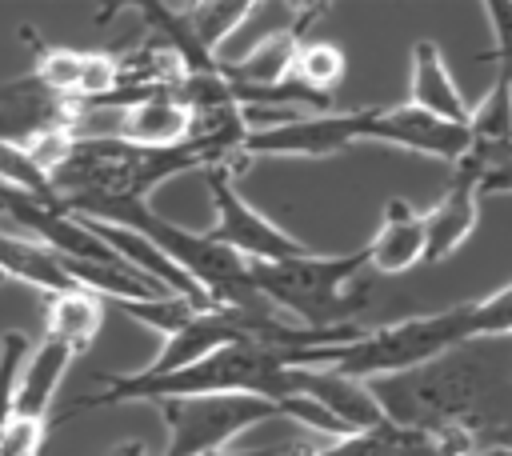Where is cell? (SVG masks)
Wrapping results in <instances>:
<instances>
[{"label": "cell", "mask_w": 512, "mask_h": 456, "mask_svg": "<svg viewBox=\"0 0 512 456\" xmlns=\"http://www.w3.org/2000/svg\"><path fill=\"white\" fill-rule=\"evenodd\" d=\"M308 348H276L256 340H236L216 352H208L196 364H184L176 372L152 376V372H100V388L76 400L60 420H72L92 408L112 404H160V400H184V396H260V400H308L316 372L304 368Z\"/></svg>", "instance_id": "obj_1"}, {"label": "cell", "mask_w": 512, "mask_h": 456, "mask_svg": "<svg viewBox=\"0 0 512 456\" xmlns=\"http://www.w3.org/2000/svg\"><path fill=\"white\" fill-rule=\"evenodd\" d=\"M364 384L380 420L432 436L448 456H472L480 436L496 428V360L476 344Z\"/></svg>", "instance_id": "obj_2"}, {"label": "cell", "mask_w": 512, "mask_h": 456, "mask_svg": "<svg viewBox=\"0 0 512 456\" xmlns=\"http://www.w3.org/2000/svg\"><path fill=\"white\" fill-rule=\"evenodd\" d=\"M504 336H512V284L428 316H404L384 328H360V336L344 344H324L320 372L364 384V380L420 368L452 348H464L476 340H504Z\"/></svg>", "instance_id": "obj_3"}, {"label": "cell", "mask_w": 512, "mask_h": 456, "mask_svg": "<svg viewBox=\"0 0 512 456\" xmlns=\"http://www.w3.org/2000/svg\"><path fill=\"white\" fill-rule=\"evenodd\" d=\"M212 164H224V156L204 140H184L176 148H136L128 140L100 132V136H76L72 152L48 176V184L60 208L76 212L80 204H100V200H148L152 188H160L164 180L192 168L204 172Z\"/></svg>", "instance_id": "obj_4"}, {"label": "cell", "mask_w": 512, "mask_h": 456, "mask_svg": "<svg viewBox=\"0 0 512 456\" xmlns=\"http://www.w3.org/2000/svg\"><path fill=\"white\" fill-rule=\"evenodd\" d=\"M68 216L120 224V228L144 236L156 252H164L220 308H244V312L268 308L260 300V292L252 288V280H248V264L236 252H228L224 244L208 240L204 232H192V228H180V224L164 220L148 200H100V204H80Z\"/></svg>", "instance_id": "obj_5"}, {"label": "cell", "mask_w": 512, "mask_h": 456, "mask_svg": "<svg viewBox=\"0 0 512 456\" xmlns=\"http://www.w3.org/2000/svg\"><path fill=\"white\" fill-rule=\"evenodd\" d=\"M368 252L344 256H292L272 264H248V280L260 300L300 328H344L348 316L368 300Z\"/></svg>", "instance_id": "obj_6"}, {"label": "cell", "mask_w": 512, "mask_h": 456, "mask_svg": "<svg viewBox=\"0 0 512 456\" xmlns=\"http://www.w3.org/2000/svg\"><path fill=\"white\" fill-rule=\"evenodd\" d=\"M168 428V444L164 456H208V452H224L240 432L288 416L312 432L324 436H348V428L328 416L316 400H260V396H184V400H160L156 404Z\"/></svg>", "instance_id": "obj_7"}, {"label": "cell", "mask_w": 512, "mask_h": 456, "mask_svg": "<svg viewBox=\"0 0 512 456\" xmlns=\"http://www.w3.org/2000/svg\"><path fill=\"white\" fill-rule=\"evenodd\" d=\"M204 184H208V196L216 208V224L204 236L224 244L228 252H236L244 264H272V260H292V256L312 252V244L296 240L276 220H268L256 204L244 200L232 168H224V164L204 168Z\"/></svg>", "instance_id": "obj_8"}, {"label": "cell", "mask_w": 512, "mask_h": 456, "mask_svg": "<svg viewBox=\"0 0 512 456\" xmlns=\"http://www.w3.org/2000/svg\"><path fill=\"white\" fill-rule=\"evenodd\" d=\"M380 136V108H356V112H316L280 120L268 128H248L240 144V160L252 164L260 156H288V160H324L336 156L360 140Z\"/></svg>", "instance_id": "obj_9"}, {"label": "cell", "mask_w": 512, "mask_h": 456, "mask_svg": "<svg viewBox=\"0 0 512 456\" xmlns=\"http://www.w3.org/2000/svg\"><path fill=\"white\" fill-rule=\"evenodd\" d=\"M312 16H324V4H308L296 12L292 24L276 28L272 36H264L256 48H248L244 56L236 60H216L220 64V76L228 80V92L240 108L252 104V96L260 92H272L280 88L284 80H292V60L304 44V32L312 28Z\"/></svg>", "instance_id": "obj_10"}, {"label": "cell", "mask_w": 512, "mask_h": 456, "mask_svg": "<svg viewBox=\"0 0 512 456\" xmlns=\"http://www.w3.org/2000/svg\"><path fill=\"white\" fill-rule=\"evenodd\" d=\"M480 180H484V156L464 148V156L452 164V180L444 196L424 212V260L440 264L448 260L480 224Z\"/></svg>", "instance_id": "obj_11"}, {"label": "cell", "mask_w": 512, "mask_h": 456, "mask_svg": "<svg viewBox=\"0 0 512 456\" xmlns=\"http://www.w3.org/2000/svg\"><path fill=\"white\" fill-rule=\"evenodd\" d=\"M76 360V352L56 340V336H40V344L28 348L20 376H16V396H12V420H28V424H52V400L56 388L68 372V364Z\"/></svg>", "instance_id": "obj_12"}, {"label": "cell", "mask_w": 512, "mask_h": 456, "mask_svg": "<svg viewBox=\"0 0 512 456\" xmlns=\"http://www.w3.org/2000/svg\"><path fill=\"white\" fill-rule=\"evenodd\" d=\"M404 104H412V108H420V112H428L444 124H464L468 128L472 108H468L460 84L452 80L436 40H416L412 44V88H408Z\"/></svg>", "instance_id": "obj_13"}, {"label": "cell", "mask_w": 512, "mask_h": 456, "mask_svg": "<svg viewBox=\"0 0 512 456\" xmlns=\"http://www.w3.org/2000/svg\"><path fill=\"white\" fill-rule=\"evenodd\" d=\"M368 268L380 276H400L416 264H424V212H416L408 200L392 196L384 204L376 236L364 244Z\"/></svg>", "instance_id": "obj_14"}, {"label": "cell", "mask_w": 512, "mask_h": 456, "mask_svg": "<svg viewBox=\"0 0 512 456\" xmlns=\"http://www.w3.org/2000/svg\"><path fill=\"white\" fill-rule=\"evenodd\" d=\"M116 128L108 136L116 140H128L136 148H176L188 140L192 132V116L188 108L176 100V88L172 92H152L128 108L116 112Z\"/></svg>", "instance_id": "obj_15"}, {"label": "cell", "mask_w": 512, "mask_h": 456, "mask_svg": "<svg viewBox=\"0 0 512 456\" xmlns=\"http://www.w3.org/2000/svg\"><path fill=\"white\" fill-rule=\"evenodd\" d=\"M296 456H448V452L424 432L380 420L372 428L336 436L332 444H296Z\"/></svg>", "instance_id": "obj_16"}, {"label": "cell", "mask_w": 512, "mask_h": 456, "mask_svg": "<svg viewBox=\"0 0 512 456\" xmlns=\"http://www.w3.org/2000/svg\"><path fill=\"white\" fill-rule=\"evenodd\" d=\"M100 324H104V300L100 296H92L84 288H64V292L44 296V336L64 340L76 356L88 352Z\"/></svg>", "instance_id": "obj_17"}, {"label": "cell", "mask_w": 512, "mask_h": 456, "mask_svg": "<svg viewBox=\"0 0 512 456\" xmlns=\"http://www.w3.org/2000/svg\"><path fill=\"white\" fill-rule=\"evenodd\" d=\"M0 276L4 280H20V284H32L36 292H64V288H76L64 268H60V256L44 244H36L32 236L24 232H8L0 228Z\"/></svg>", "instance_id": "obj_18"}, {"label": "cell", "mask_w": 512, "mask_h": 456, "mask_svg": "<svg viewBox=\"0 0 512 456\" xmlns=\"http://www.w3.org/2000/svg\"><path fill=\"white\" fill-rule=\"evenodd\" d=\"M256 12L252 0H208V4H184L180 16L188 24V36L196 40V48L212 60H220V44Z\"/></svg>", "instance_id": "obj_19"}, {"label": "cell", "mask_w": 512, "mask_h": 456, "mask_svg": "<svg viewBox=\"0 0 512 456\" xmlns=\"http://www.w3.org/2000/svg\"><path fill=\"white\" fill-rule=\"evenodd\" d=\"M344 72H348V60H344V52H340L336 44H328V40H308V44H300V52H296V60H292V80L304 84V88L316 92V96H332V92L340 88Z\"/></svg>", "instance_id": "obj_20"}, {"label": "cell", "mask_w": 512, "mask_h": 456, "mask_svg": "<svg viewBox=\"0 0 512 456\" xmlns=\"http://www.w3.org/2000/svg\"><path fill=\"white\" fill-rule=\"evenodd\" d=\"M28 336L24 332H4L0 336V440L12 424V396H16V376H20V364L28 356Z\"/></svg>", "instance_id": "obj_21"}, {"label": "cell", "mask_w": 512, "mask_h": 456, "mask_svg": "<svg viewBox=\"0 0 512 456\" xmlns=\"http://www.w3.org/2000/svg\"><path fill=\"white\" fill-rule=\"evenodd\" d=\"M484 16L492 28V64L496 76L512 92V0H484Z\"/></svg>", "instance_id": "obj_22"}, {"label": "cell", "mask_w": 512, "mask_h": 456, "mask_svg": "<svg viewBox=\"0 0 512 456\" xmlns=\"http://www.w3.org/2000/svg\"><path fill=\"white\" fill-rule=\"evenodd\" d=\"M496 192H512V148L496 152L484 168V180H480V196H496Z\"/></svg>", "instance_id": "obj_23"}, {"label": "cell", "mask_w": 512, "mask_h": 456, "mask_svg": "<svg viewBox=\"0 0 512 456\" xmlns=\"http://www.w3.org/2000/svg\"><path fill=\"white\" fill-rule=\"evenodd\" d=\"M484 444H500V448H512V424H500V428L484 432V436H480V448H484Z\"/></svg>", "instance_id": "obj_24"}, {"label": "cell", "mask_w": 512, "mask_h": 456, "mask_svg": "<svg viewBox=\"0 0 512 456\" xmlns=\"http://www.w3.org/2000/svg\"><path fill=\"white\" fill-rule=\"evenodd\" d=\"M472 456H512V448H500V444H484V448H476Z\"/></svg>", "instance_id": "obj_25"}, {"label": "cell", "mask_w": 512, "mask_h": 456, "mask_svg": "<svg viewBox=\"0 0 512 456\" xmlns=\"http://www.w3.org/2000/svg\"><path fill=\"white\" fill-rule=\"evenodd\" d=\"M116 456H144V448H140V444H128V448H120Z\"/></svg>", "instance_id": "obj_26"}, {"label": "cell", "mask_w": 512, "mask_h": 456, "mask_svg": "<svg viewBox=\"0 0 512 456\" xmlns=\"http://www.w3.org/2000/svg\"><path fill=\"white\" fill-rule=\"evenodd\" d=\"M276 456H296V444H292V448H280Z\"/></svg>", "instance_id": "obj_27"}, {"label": "cell", "mask_w": 512, "mask_h": 456, "mask_svg": "<svg viewBox=\"0 0 512 456\" xmlns=\"http://www.w3.org/2000/svg\"><path fill=\"white\" fill-rule=\"evenodd\" d=\"M0 284H4V276H0Z\"/></svg>", "instance_id": "obj_28"}]
</instances>
